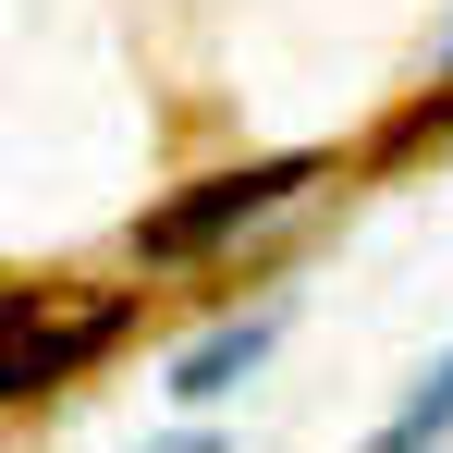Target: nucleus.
Segmentation results:
<instances>
[{
  "label": "nucleus",
  "instance_id": "1",
  "mask_svg": "<svg viewBox=\"0 0 453 453\" xmlns=\"http://www.w3.org/2000/svg\"><path fill=\"white\" fill-rule=\"evenodd\" d=\"M306 184H319L306 148L295 159H245V172H209V184H184L172 209L135 221V257H159V270H172V257H209V245H233V233H257L270 209H295Z\"/></svg>",
  "mask_w": 453,
  "mask_h": 453
},
{
  "label": "nucleus",
  "instance_id": "2",
  "mask_svg": "<svg viewBox=\"0 0 453 453\" xmlns=\"http://www.w3.org/2000/svg\"><path fill=\"white\" fill-rule=\"evenodd\" d=\"M123 343V295H0V404L62 392Z\"/></svg>",
  "mask_w": 453,
  "mask_h": 453
},
{
  "label": "nucleus",
  "instance_id": "3",
  "mask_svg": "<svg viewBox=\"0 0 453 453\" xmlns=\"http://www.w3.org/2000/svg\"><path fill=\"white\" fill-rule=\"evenodd\" d=\"M282 343V306H245V319H221L209 343H184L172 356V404H221V392H245V368Z\"/></svg>",
  "mask_w": 453,
  "mask_h": 453
},
{
  "label": "nucleus",
  "instance_id": "4",
  "mask_svg": "<svg viewBox=\"0 0 453 453\" xmlns=\"http://www.w3.org/2000/svg\"><path fill=\"white\" fill-rule=\"evenodd\" d=\"M441 441H453V356H441L429 380H417L404 404H392V429H380L368 453H441Z\"/></svg>",
  "mask_w": 453,
  "mask_h": 453
},
{
  "label": "nucleus",
  "instance_id": "5",
  "mask_svg": "<svg viewBox=\"0 0 453 453\" xmlns=\"http://www.w3.org/2000/svg\"><path fill=\"white\" fill-rule=\"evenodd\" d=\"M172 453H221V441H172Z\"/></svg>",
  "mask_w": 453,
  "mask_h": 453
},
{
  "label": "nucleus",
  "instance_id": "6",
  "mask_svg": "<svg viewBox=\"0 0 453 453\" xmlns=\"http://www.w3.org/2000/svg\"><path fill=\"white\" fill-rule=\"evenodd\" d=\"M441 74H453V25H441Z\"/></svg>",
  "mask_w": 453,
  "mask_h": 453
}]
</instances>
